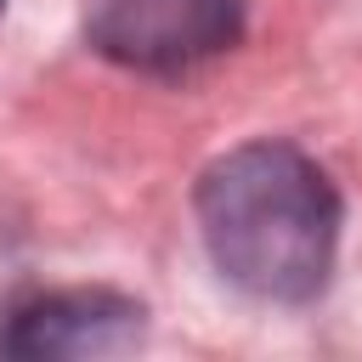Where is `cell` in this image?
Masks as SVG:
<instances>
[{"label":"cell","instance_id":"6da1fadb","mask_svg":"<svg viewBox=\"0 0 362 362\" xmlns=\"http://www.w3.org/2000/svg\"><path fill=\"white\" fill-rule=\"evenodd\" d=\"M198 238L215 272L249 300L305 305L328 288L339 255V187L294 141H243L221 153L192 192Z\"/></svg>","mask_w":362,"mask_h":362},{"label":"cell","instance_id":"7a4b0ae2","mask_svg":"<svg viewBox=\"0 0 362 362\" xmlns=\"http://www.w3.org/2000/svg\"><path fill=\"white\" fill-rule=\"evenodd\" d=\"M243 0H85V45L130 74H192L238 51Z\"/></svg>","mask_w":362,"mask_h":362},{"label":"cell","instance_id":"3957f363","mask_svg":"<svg viewBox=\"0 0 362 362\" xmlns=\"http://www.w3.org/2000/svg\"><path fill=\"white\" fill-rule=\"evenodd\" d=\"M147 339V305L119 288H45L0 317V356L17 362H96Z\"/></svg>","mask_w":362,"mask_h":362},{"label":"cell","instance_id":"277c9868","mask_svg":"<svg viewBox=\"0 0 362 362\" xmlns=\"http://www.w3.org/2000/svg\"><path fill=\"white\" fill-rule=\"evenodd\" d=\"M0 11H6V0H0Z\"/></svg>","mask_w":362,"mask_h":362}]
</instances>
